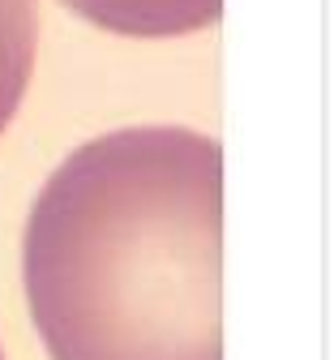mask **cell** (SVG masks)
I'll return each instance as SVG.
<instances>
[{"label":"cell","instance_id":"3","mask_svg":"<svg viewBox=\"0 0 334 360\" xmlns=\"http://www.w3.org/2000/svg\"><path fill=\"white\" fill-rule=\"evenodd\" d=\"M39 9L34 0H0V133L18 116L34 73Z\"/></svg>","mask_w":334,"mask_h":360},{"label":"cell","instance_id":"1","mask_svg":"<svg viewBox=\"0 0 334 360\" xmlns=\"http://www.w3.org/2000/svg\"><path fill=\"white\" fill-rule=\"evenodd\" d=\"M22 279L52 360H223V146L129 124L39 189Z\"/></svg>","mask_w":334,"mask_h":360},{"label":"cell","instance_id":"2","mask_svg":"<svg viewBox=\"0 0 334 360\" xmlns=\"http://www.w3.org/2000/svg\"><path fill=\"white\" fill-rule=\"evenodd\" d=\"M90 26L129 39H176L223 18V0H60Z\"/></svg>","mask_w":334,"mask_h":360},{"label":"cell","instance_id":"4","mask_svg":"<svg viewBox=\"0 0 334 360\" xmlns=\"http://www.w3.org/2000/svg\"><path fill=\"white\" fill-rule=\"evenodd\" d=\"M0 360H5V352H0Z\"/></svg>","mask_w":334,"mask_h":360}]
</instances>
